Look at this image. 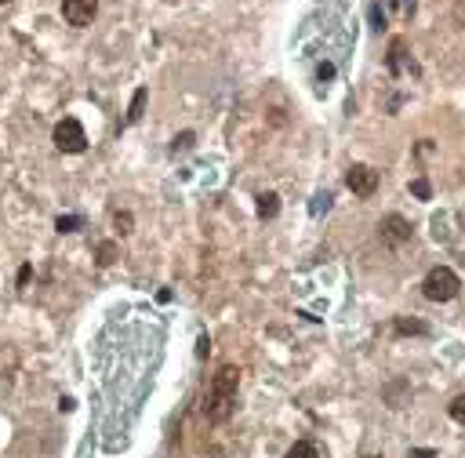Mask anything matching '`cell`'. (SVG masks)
<instances>
[{
    "label": "cell",
    "instance_id": "12",
    "mask_svg": "<svg viewBox=\"0 0 465 458\" xmlns=\"http://www.w3.org/2000/svg\"><path fill=\"white\" fill-rule=\"evenodd\" d=\"M80 226H84L80 215H58V219H55V229H58V233H73V229H80Z\"/></svg>",
    "mask_w": 465,
    "mask_h": 458
},
{
    "label": "cell",
    "instance_id": "4",
    "mask_svg": "<svg viewBox=\"0 0 465 458\" xmlns=\"http://www.w3.org/2000/svg\"><path fill=\"white\" fill-rule=\"evenodd\" d=\"M379 171L371 167V164H349V171H345V186L353 190V197H360V201H367V197H375L379 193Z\"/></svg>",
    "mask_w": 465,
    "mask_h": 458
},
{
    "label": "cell",
    "instance_id": "23",
    "mask_svg": "<svg viewBox=\"0 0 465 458\" xmlns=\"http://www.w3.org/2000/svg\"><path fill=\"white\" fill-rule=\"evenodd\" d=\"M0 4H12V0H0Z\"/></svg>",
    "mask_w": 465,
    "mask_h": 458
},
{
    "label": "cell",
    "instance_id": "21",
    "mask_svg": "<svg viewBox=\"0 0 465 458\" xmlns=\"http://www.w3.org/2000/svg\"><path fill=\"white\" fill-rule=\"evenodd\" d=\"M317 76H320V80H331V76H335V66H331V62H327V66H320V69H317Z\"/></svg>",
    "mask_w": 465,
    "mask_h": 458
},
{
    "label": "cell",
    "instance_id": "20",
    "mask_svg": "<svg viewBox=\"0 0 465 458\" xmlns=\"http://www.w3.org/2000/svg\"><path fill=\"white\" fill-rule=\"evenodd\" d=\"M30 277H33V265H22V269H19V288H26Z\"/></svg>",
    "mask_w": 465,
    "mask_h": 458
},
{
    "label": "cell",
    "instance_id": "19",
    "mask_svg": "<svg viewBox=\"0 0 465 458\" xmlns=\"http://www.w3.org/2000/svg\"><path fill=\"white\" fill-rule=\"evenodd\" d=\"M208 353H211V338L201 335V338H197V356H208Z\"/></svg>",
    "mask_w": 465,
    "mask_h": 458
},
{
    "label": "cell",
    "instance_id": "13",
    "mask_svg": "<svg viewBox=\"0 0 465 458\" xmlns=\"http://www.w3.org/2000/svg\"><path fill=\"white\" fill-rule=\"evenodd\" d=\"M447 411H451V418H454L458 426H465V393H458V397L451 400V408H447Z\"/></svg>",
    "mask_w": 465,
    "mask_h": 458
},
{
    "label": "cell",
    "instance_id": "1",
    "mask_svg": "<svg viewBox=\"0 0 465 458\" xmlns=\"http://www.w3.org/2000/svg\"><path fill=\"white\" fill-rule=\"evenodd\" d=\"M237 390H240V372L233 364H222L215 372L208 393H204V418L208 422H226L237 408Z\"/></svg>",
    "mask_w": 465,
    "mask_h": 458
},
{
    "label": "cell",
    "instance_id": "6",
    "mask_svg": "<svg viewBox=\"0 0 465 458\" xmlns=\"http://www.w3.org/2000/svg\"><path fill=\"white\" fill-rule=\"evenodd\" d=\"M95 15H99V0H62V19L76 30L91 26Z\"/></svg>",
    "mask_w": 465,
    "mask_h": 458
},
{
    "label": "cell",
    "instance_id": "16",
    "mask_svg": "<svg viewBox=\"0 0 465 458\" xmlns=\"http://www.w3.org/2000/svg\"><path fill=\"white\" fill-rule=\"evenodd\" d=\"M131 222H135V219H131L128 211H117V215H113V226L121 229V237H124V233H131Z\"/></svg>",
    "mask_w": 465,
    "mask_h": 458
},
{
    "label": "cell",
    "instance_id": "8",
    "mask_svg": "<svg viewBox=\"0 0 465 458\" xmlns=\"http://www.w3.org/2000/svg\"><path fill=\"white\" fill-rule=\"evenodd\" d=\"M393 331L397 335H429V328L422 320H411V317H397L393 320Z\"/></svg>",
    "mask_w": 465,
    "mask_h": 458
},
{
    "label": "cell",
    "instance_id": "15",
    "mask_svg": "<svg viewBox=\"0 0 465 458\" xmlns=\"http://www.w3.org/2000/svg\"><path fill=\"white\" fill-rule=\"evenodd\" d=\"M327 208H331V193H317V197H313V204H309V211H313V215H320V211H327Z\"/></svg>",
    "mask_w": 465,
    "mask_h": 458
},
{
    "label": "cell",
    "instance_id": "18",
    "mask_svg": "<svg viewBox=\"0 0 465 458\" xmlns=\"http://www.w3.org/2000/svg\"><path fill=\"white\" fill-rule=\"evenodd\" d=\"M113 262V244H103L99 247V265H110Z\"/></svg>",
    "mask_w": 465,
    "mask_h": 458
},
{
    "label": "cell",
    "instance_id": "11",
    "mask_svg": "<svg viewBox=\"0 0 465 458\" xmlns=\"http://www.w3.org/2000/svg\"><path fill=\"white\" fill-rule=\"evenodd\" d=\"M284 458H320V451H317V444H309V440H299Z\"/></svg>",
    "mask_w": 465,
    "mask_h": 458
},
{
    "label": "cell",
    "instance_id": "9",
    "mask_svg": "<svg viewBox=\"0 0 465 458\" xmlns=\"http://www.w3.org/2000/svg\"><path fill=\"white\" fill-rule=\"evenodd\" d=\"M146 99H149V87H139V91H135V99H131V110H128V124H139V121H142Z\"/></svg>",
    "mask_w": 465,
    "mask_h": 458
},
{
    "label": "cell",
    "instance_id": "17",
    "mask_svg": "<svg viewBox=\"0 0 465 458\" xmlns=\"http://www.w3.org/2000/svg\"><path fill=\"white\" fill-rule=\"evenodd\" d=\"M193 139H197L193 131H182V135L174 139V146H171V153H178V149H190V146H193Z\"/></svg>",
    "mask_w": 465,
    "mask_h": 458
},
{
    "label": "cell",
    "instance_id": "10",
    "mask_svg": "<svg viewBox=\"0 0 465 458\" xmlns=\"http://www.w3.org/2000/svg\"><path fill=\"white\" fill-rule=\"evenodd\" d=\"M404 393H411V386H407V382H393V386H386L389 408H404Z\"/></svg>",
    "mask_w": 465,
    "mask_h": 458
},
{
    "label": "cell",
    "instance_id": "3",
    "mask_svg": "<svg viewBox=\"0 0 465 458\" xmlns=\"http://www.w3.org/2000/svg\"><path fill=\"white\" fill-rule=\"evenodd\" d=\"M51 142H55L58 153H84L87 149V131L76 117H62L51 131Z\"/></svg>",
    "mask_w": 465,
    "mask_h": 458
},
{
    "label": "cell",
    "instance_id": "5",
    "mask_svg": "<svg viewBox=\"0 0 465 458\" xmlns=\"http://www.w3.org/2000/svg\"><path fill=\"white\" fill-rule=\"evenodd\" d=\"M411 222L404 219V215H386L382 222H379V240L386 244V247H404L407 240H411Z\"/></svg>",
    "mask_w": 465,
    "mask_h": 458
},
{
    "label": "cell",
    "instance_id": "22",
    "mask_svg": "<svg viewBox=\"0 0 465 458\" xmlns=\"http://www.w3.org/2000/svg\"><path fill=\"white\" fill-rule=\"evenodd\" d=\"M400 4H404V15L411 19V15H415V0H400Z\"/></svg>",
    "mask_w": 465,
    "mask_h": 458
},
{
    "label": "cell",
    "instance_id": "14",
    "mask_svg": "<svg viewBox=\"0 0 465 458\" xmlns=\"http://www.w3.org/2000/svg\"><path fill=\"white\" fill-rule=\"evenodd\" d=\"M411 193H415L418 201H433V186H429L425 178H415V182H411Z\"/></svg>",
    "mask_w": 465,
    "mask_h": 458
},
{
    "label": "cell",
    "instance_id": "7",
    "mask_svg": "<svg viewBox=\"0 0 465 458\" xmlns=\"http://www.w3.org/2000/svg\"><path fill=\"white\" fill-rule=\"evenodd\" d=\"M255 201H258L255 204L258 219H276V215H281V197H276V193H258Z\"/></svg>",
    "mask_w": 465,
    "mask_h": 458
},
{
    "label": "cell",
    "instance_id": "2",
    "mask_svg": "<svg viewBox=\"0 0 465 458\" xmlns=\"http://www.w3.org/2000/svg\"><path fill=\"white\" fill-rule=\"evenodd\" d=\"M458 292H461V277L451 265H433L422 281V295L429 302H451V299H458Z\"/></svg>",
    "mask_w": 465,
    "mask_h": 458
}]
</instances>
